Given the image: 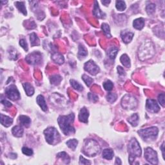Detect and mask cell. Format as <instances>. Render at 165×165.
Returning <instances> with one entry per match:
<instances>
[{
    "instance_id": "13",
    "label": "cell",
    "mask_w": 165,
    "mask_h": 165,
    "mask_svg": "<svg viewBox=\"0 0 165 165\" xmlns=\"http://www.w3.org/2000/svg\"><path fill=\"white\" fill-rule=\"evenodd\" d=\"M89 116V112L86 107H83L81 109L79 114V120L81 123H88V118Z\"/></svg>"
},
{
    "instance_id": "16",
    "label": "cell",
    "mask_w": 165,
    "mask_h": 165,
    "mask_svg": "<svg viewBox=\"0 0 165 165\" xmlns=\"http://www.w3.org/2000/svg\"><path fill=\"white\" fill-rule=\"evenodd\" d=\"M36 101H37V103H38L39 106H40L43 111H44V112L47 111V110H48L47 105L46 104V102H45V98L42 95H39L37 97Z\"/></svg>"
},
{
    "instance_id": "27",
    "label": "cell",
    "mask_w": 165,
    "mask_h": 165,
    "mask_svg": "<svg viewBox=\"0 0 165 165\" xmlns=\"http://www.w3.org/2000/svg\"><path fill=\"white\" fill-rule=\"evenodd\" d=\"M15 5L16 7L18 8V9L20 10V12L26 16L27 14V12H26V8H25V5L24 2H21V1H16L15 3Z\"/></svg>"
},
{
    "instance_id": "26",
    "label": "cell",
    "mask_w": 165,
    "mask_h": 165,
    "mask_svg": "<svg viewBox=\"0 0 165 165\" xmlns=\"http://www.w3.org/2000/svg\"><path fill=\"white\" fill-rule=\"evenodd\" d=\"M118 49L116 47H111L110 49L108 50L107 55L109 58L111 60H114L116 57V55L118 54Z\"/></svg>"
},
{
    "instance_id": "20",
    "label": "cell",
    "mask_w": 165,
    "mask_h": 165,
    "mask_svg": "<svg viewBox=\"0 0 165 165\" xmlns=\"http://www.w3.org/2000/svg\"><path fill=\"white\" fill-rule=\"evenodd\" d=\"M114 155V151L112 150L111 148H106L103 151V158L105 159H107V160H111V159H112Z\"/></svg>"
},
{
    "instance_id": "34",
    "label": "cell",
    "mask_w": 165,
    "mask_h": 165,
    "mask_svg": "<svg viewBox=\"0 0 165 165\" xmlns=\"http://www.w3.org/2000/svg\"><path fill=\"white\" fill-rule=\"evenodd\" d=\"M70 82L71 86L75 90H78V91H82V90H83V87L81 84H79L78 82L74 80V79H71Z\"/></svg>"
},
{
    "instance_id": "7",
    "label": "cell",
    "mask_w": 165,
    "mask_h": 165,
    "mask_svg": "<svg viewBox=\"0 0 165 165\" xmlns=\"http://www.w3.org/2000/svg\"><path fill=\"white\" fill-rule=\"evenodd\" d=\"M121 105L124 109H134L137 105V101L134 97L126 95L121 100Z\"/></svg>"
},
{
    "instance_id": "30",
    "label": "cell",
    "mask_w": 165,
    "mask_h": 165,
    "mask_svg": "<svg viewBox=\"0 0 165 165\" xmlns=\"http://www.w3.org/2000/svg\"><path fill=\"white\" fill-rule=\"evenodd\" d=\"M79 51H78V56L79 57H85L88 54L87 50L85 49L83 45L80 44L79 45Z\"/></svg>"
},
{
    "instance_id": "45",
    "label": "cell",
    "mask_w": 165,
    "mask_h": 165,
    "mask_svg": "<svg viewBox=\"0 0 165 165\" xmlns=\"http://www.w3.org/2000/svg\"><path fill=\"white\" fill-rule=\"evenodd\" d=\"M1 103L5 106H7V107H10V106H12V104L10 103V102H9V101H7V99H3V97H1Z\"/></svg>"
},
{
    "instance_id": "10",
    "label": "cell",
    "mask_w": 165,
    "mask_h": 165,
    "mask_svg": "<svg viewBox=\"0 0 165 165\" xmlns=\"http://www.w3.org/2000/svg\"><path fill=\"white\" fill-rule=\"evenodd\" d=\"M26 60L31 65H38L42 62V56L40 53L34 52L28 55L26 57Z\"/></svg>"
},
{
    "instance_id": "22",
    "label": "cell",
    "mask_w": 165,
    "mask_h": 165,
    "mask_svg": "<svg viewBox=\"0 0 165 165\" xmlns=\"http://www.w3.org/2000/svg\"><path fill=\"white\" fill-rule=\"evenodd\" d=\"M19 121L20 124L22 125V126H24L26 128H28L30 126L31 123L30 119L29 118L28 116H20L19 117Z\"/></svg>"
},
{
    "instance_id": "37",
    "label": "cell",
    "mask_w": 165,
    "mask_h": 165,
    "mask_svg": "<svg viewBox=\"0 0 165 165\" xmlns=\"http://www.w3.org/2000/svg\"><path fill=\"white\" fill-rule=\"evenodd\" d=\"M118 98V95L115 93H108L106 95V99L110 103H113L116 101Z\"/></svg>"
},
{
    "instance_id": "35",
    "label": "cell",
    "mask_w": 165,
    "mask_h": 165,
    "mask_svg": "<svg viewBox=\"0 0 165 165\" xmlns=\"http://www.w3.org/2000/svg\"><path fill=\"white\" fill-rule=\"evenodd\" d=\"M116 9L119 11H123L126 9V3L123 1H117L116 3Z\"/></svg>"
},
{
    "instance_id": "29",
    "label": "cell",
    "mask_w": 165,
    "mask_h": 165,
    "mask_svg": "<svg viewBox=\"0 0 165 165\" xmlns=\"http://www.w3.org/2000/svg\"><path fill=\"white\" fill-rule=\"evenodd\" d=\"M57 158H60L61 159H62L63 161L65 164H69V163H70V157L68 156L67 154L65 153V152H64V151H63V152H60L59 154H57Z\"/></svg>"
},
{
    "instance_id": "3",
    "label": "cell",
    "mask_w": 165,
    "mask_h": 165,
    "mask_svg": "<svg viewBox=\"0 0 165 165\" xmlns=\"http://www.w3.org/2000/svg\"><path fill=\"white\" fill-rule=\"evenodd\" d=\"M101 151V147L96 141L94 139H87L85 141L82 152L85 155L89 157H94L99 154Z\"/></svg>"
},
{
    "instance_id": "4",
    "label": "cell",
    "mask_w": 165,
    "mask_h": 165,
    "mask_svg": "<svg viewBox=\"0 0 165 165\" xmlns=\"http://www.w3.org/2000/svg\"><path fill=\"white\" fill-rule=\"evenodd\" d=\"M128 151L129 154V163L132 164L135 159L139 158L141 155V148L136 139L132 138L130 141L128 145Z\"/></svg>"
},
{
    "instance_id": "14",
    "label": "cell",
    "mask_w": 165,
    "mask_h": 165,
    "mask_svg": "<svg viewBox=\"0 0 165 165\" xmlns=\"http://www.w3.org/2000/svg\"><path fill=\"white\" fill-rule=\"evenodd\" d=\"M134 36V33L128 31H122L121 33V37L122 40L123 41L124 43H129L132 41Z\"/></svg>"
},
{
    "instance_id": "25",
    "label": "cell",
    "mask_w": 165,
    "mask_h": 165,
    "mask_svg": "<svg viewBox=\"0 0 165 165\" xmlns=\"http://www.w3.org/2000/svg\"><path fill=\"white\" fill-rule=\"evenodd\" d=\"M30 44H31L32 47L38 46V45H39V44H40L38 37L37 36V35L35 33H32L30 34Z\"/></svg>"
},
{
    "instance_id": "21",
    "label": "cell",
    "mask_w": 165,
    "mask_h": 165,
    "mask_svg": "<svg viewBox=\"0 0 165 165\" xmlns=\"http://www.w3.org/2000/svg\"><path fill=\"white\" fill-rule=\"evenodd\" d=\"M24 130L23 128L20 126H16L12 129V133L14 136L16 137H22Z\"/></svg>"
},
{
    "instance_id": "43",
    "label": "cell",
    "mask_w": 165,
    "mask_h": 165,
    "mask_svg": "<svg viewBox=\"0 0 165 165\" xmlns=\"http://www.w3.org/2000/svg\"><path fill=\"white\" fill-rule=\"evenodd\" d=\"M88 97H89V99L91 101L94 103L96 102L98 100V97L97 95L94 94H92V93H89V94H88Z\"/></svg>"
},
{
    "instance_id": "17",
    "label": "cell",
    "mask_w": 165,
    "mask_h": 165,
    "mask_svg": "<svg viewBox=\"0 0 165 165\" xmlns=\"http://www.w3.org/2000/svg\"><path fill=\"white\" fill-rule=\"evenodd\" d=\"M13 123V119L10 117L1 114V123L5 127H9Z\"/></svg>"
},
{
    "instance_id": "44",
    "label": "cell",
    "mask_w": 165,
    "mask_h": 165,
    "mask_svg": "<svg viewBox=\"0 0 165 165\" xmlns=\"http://www.w3.org/2000/svg\"><path fill=\"white\" fill-rule=\"evenodd\" d=\"M79 164H91V162L81 156L79 158Z\"/></svg>"
},
{
    "instance_id": "49",
    "label": "cell",
    "mask_w": 165,
    "mask_h": 165,
    "mask_svg": "<svg viewBox=\"0 0 165 165\" xmlns=\"http://www.w3.org/2000/svg\"><path fill=\"white\" fill-rule=\"evenodd\" d=\"M116 164H121V161L120 160V159L117 158H116Z\"/></svg>"
},
{
    "instance_id": "9",
    "label": "cell",
    "mask_w": 165,
    "mask_h": 165,
    "mask_svg": "<svg viewBox=\"0 0 165 165\" xmlns=\"http://www.w3.org/2000/svg\"><path fill=\"white\" fill-rule=\"evenodd\" d=\"M5 94L7 97L12 101H17L20 99V94L18 89L15 85H10L5 90Z\"/></svg>"
},
{
    "instance_id": "31",
    "label": "cell",
    "mask_w": 165,
    "mask_h": 165,
    "mask_svg": "<svg viewBox=\"0 0 165 165\" xmlns=\"http://www.w3.org/2000/svg\"><path fill=\"white\" fill-rule=\"evenodd\" d=\"M62 77L59 75H54V76H52L50 77V83L52 85H57L60 83L61 81H62Z\"/></svg>"
},
{
    "instance_id": "12",
    "label": "cell",
    "mask_w": 165,
    "mask_h": 165,
    "mask_svg": "<svg viewBox=\"0 0 165 165\" xmlns=\"http://www.w3.org/2000/svg\"><path fill=\"white\" fill-rule=\"evenodd\" d=\"M146 108L148 112L151 113H157L160 110V107L157 103L156 101L151 99L146 100Z\"/></svg>"
},
{
    "instance_id": "24",
    "label": "cell",
    "mask_w": 165,
    "mask_h": 165,
    "mask_svg": "<svg viewBox=\"0 0 165 165\" xmlns=\"http://www.w3.org/2000/svg\"><path fill=\"white\" fill-rule=\"evenodd\" d=\"M52 58L53 61H54L55 63L60 64V65L63 64L64 63V61H65L63 55L59 54V53H55V54H53L52 55Z\"/></svg>"
},
{
    "instance_id": "41",
    "label": "cell",
    "mask_w": 165,
    "mask_h": 165,
    "mask_svg": "<svg viewBox=\"0 0 165 165\" xmlns=\"http://www.w3.org/2000/svg\"><path fill=\"white\" fill-rule=\"evenodd\" d=\"M164 97L165 95L164 93H161V94H159L158 95V101L160 105L163 106V107H164L165 106V100H164Z\"/></svg>"
},
{
    "instance_id": "47",
    "label": "cell",
    "mask_w": 165,
    "mask_h": 165,
    "mask_svg": "<svg viewBox=\"0 0 165 165\" xmlns=\"http://www.w3.org/2000/svg\"><path fill=\"white\" fill-rule=\"evenodd\" d=\"M164 142L163 143V144H162V145L161 146V150H162V152H163V158L164 159Z\"/></svg>"
},
{
    "instance_id": "28",
    "label": "cell",
    "mask_w": 165,
    "mask_h": 165,
    "mask_svg": "<svg viewBox=\"0 0 165 165\" xmlns=\"http://www.w3.org/2000/svg\"><path fill=\"white\" fill-rule=\"evenodd\" d=\"M128 121L133 126H136L139 121V116H138L137 114H134L132 116H131L128 119Z\"/></svg>"
},
{
    "instance_id": "32",
    "label": "cell",
    "mask_w": 165,
    "mask_h": 165,
    "mask_svg": "<svg viewBox=\"0 0 165 165\" xmlns=\"http://www.w3.org/2000/svg\"><path fill=\"white\" fill-rule=\"evenodd\" d=\"M101 28L103 31L104 34H105L106 37L108 38H111V34H110V26L106 23H103L101 26Z\"/></svg>"
},
{
    "instance_id": "15",
    "label": "cell",
    "mask_w": 165,
    "mask_h": 165,
    "mask_svg": "<svg viewBox=\"0 0 165 165\" xmlns=\"http://www.w3.org/2000/svg\"><path fill=\"white\" fill-rule=\"evenodd\" d=\"M93 14H94L95 16L97 18H105V14L101 10L97 1H95L94 10H93Z\"/></svg>"
},
{
    "instance_id": "40",
    "label": "cell",
    "mask_w": 165,
    "mask_h": 165,
    "mask_svg": "<svg viewBox=\"0 0 165 165\" xmlns=\"http://www.w3.org/2000/svg\"><path fill=\"white\" fill-rule=\"evenodd\" d=\"M22 152L23 154L27 156H30L33 154V150H32L31 148H29L27 147H23L22 148Z\"/></svg>"
},
{
    "instance_id": "42",
    "label": "cell",
    "mask_w": 165,
    "mask_h": 165,
    "mask_svg": "<svg viewBox=\"0 0 165 165\" xmlns=\"http://www.w3.org/2000/svg\"><path fill=\"white\" fill-rule=\"evenodd\" d=\"M20 45H21V47L23 48V49L25 50V51H27L28 50V45L27 43L25 41V39H21L20 41Z\"/></svg>"
},
{
    "instance_id": "1",
    "label": "cell",
    "mask_w": 165,
    "mask_h": 165,
    "mask_svg": "<svg viewBox=\"0 0 165 165\" xmlns=\"http://www.w3.org/2000/svg\"><path fill=\"white\" fill-rule=\"evenodd\" d=\"M75 119V116L73 113L68 116H60L57 119L59 126L62 132L66 135H70L75 133V128L72 124Z\"/></svg>"
},
{
    "instance_id": "33",
    "label": "cell",
    "mask_w": 165,
    "mask_h": 165,
    "mask_svg": "<svg viewBox=\"0 0 165 165\" xmlns=\"http://www.w3.org/2000/svg\"><path fill=\"white\" fill-rule=\"evenodd\" d=\"M78 140H76V139H70L66 142V145H67L68 147L70 149H72V150H76L77 146H78Z\"/></svg>"
},
{
    "instance_id": "48",
    "label": "cell",
    "mask_w": 165,
    "mask_h": 165,
    "mask_svg": "<svg viewBox=\"0 0 165 165\" xmlns=\"http://www.w3.org/2000/svg\"><path fill=\"white\" fill-rule=\"evenodd\" d=\"M101 3L103 4L106 5V6H107L108 4H109L110 3V1H102Z\"/></svg>"
},
{
    "instance_id": "2",
    "label": "cell",
    "mask_w": 165,
    "mask_h": 165,
    "mask_svg": "<svg viewBox=\"0 0 165 165\" xmlns=\"http://www.w3.org/2000/svg\"><path fill=\"white\" fill-rule=\"evenodd\" d=\"M155 53L154 45L150 40H146L143 42L139 48L138 56L141 61L148 60L153 57Z\"/></svg>"
},
{
    "instance_id": "5",
    "label": "cell",
    "mask_w": 165,
    "mask_h": 165,
    "mask_svg": "<svg viewBox=\"0 0 165 165\" xmlns=\"http://www.w3.org/2000/svg\"><path fill=\"white\" fill-rule=\"evenodd\" d=\"M44 135L46 141L49 145H57L60 141V135L57 130L54 127H49L45 130Z\"/></svg>"
},
{
    "instance_id": "39",
    "label": "cell",
    "mask_w": 165,
    "mask_h": 165,
    "mask_svg": "<svg viewBox=\"0 0 165 165\" xmlns=\"http://www.w3.org/2000/svg\"><path fill=\"white\" fill-rule=\"evenodd\" d=\"M82 79L84 81V82L86 83L88 87H90L93 82V79L90 78V77L88 76L87 75H85V74L82 76Z\"/></svg>"
},
{
    "instance_id": "36",
    "label": "cell",
    "mask_w": 165,
    "mask_h": 165,
    "mask_svg": "<svg viewBox=\"0 0 165 165\" xmlns=\"http://www.w3.org/2000/svg\"><path fill=\"white\" fill-rule=\"evenodd\" d=\"M156 5L154 3H150L146 7V11L148 15H151L155 12L156 10Z\"/></svg>"
},
{
    "instance_id": "18",
    "label": "cell",
    "mask_w": 165,
    "mask_h": 165,
    "mask_svg": "<svg viewBox=\"0 0 165 165\" xmlns=\"http://www.w3.org/2000/svg\"><path fill=\"white\" fill-rule=\"evenodd\" d=\"M145 26V20L142 18H137L133 22V26L137 30H141Z\"/></svg>"
},
{
    "instance_id": "6",
    "label": "cell",
    "mask_w": 165,
    "mask_h": 165,
    "mask_svg": "<svg viewBox=\"0 0 165 165\" xmlns=\"http://www.w3.org/2000/svg\"><path fill=\"white\" fill-rule=\"evenodd\" d=\"M137 132L145 141H151L156 140L158 137L159 130L157 127L152 126L146 129L140 130Z\"/></svg>"
},
{
    "instance_id": "38",
    "label": "cell",
    "mask_w": 165,
    "mask_h": 165,
    "mask_svg": "<svg viewBox=\"0 0 165 165\" xmlns=\"http://www.w3.org/2000/svg\"><path fill=\"white\" fill-rule=\"evenodd\" d=\"M103 85L104 89H105L106 90H107V91H111V90L113 89V87H114V84L112 83V82L110 80H107L105 82H104Z\"/></svg>"
},
{
    "instance_id": "23",
    "label": "cell",
    "mask_w": 165,
    "mask_h": 165,
    "mask_svg": "<svg viewBox=\"0 0 165 165\" xmlns=\"http://www.w3.org/2000/svg\"><path fill=\"white\" fill-rule=\"evenodd\" d=\"M120 61L121 63L123 64V65L125 67L130 68V66H131V64H130V60L129 57L126 54L122 55L121 57H120Z\"/></svg>"
},
{
    "instance_id": "8",
    "label": "cell",
    "mask_w": 165,
    "mask_h": 165,
    "mask_svg": "<svg viewBox=\"0 0 165 165\" xmlns=\"http://www.w3.org/2000/svg\"><path fill=\"white\" fill-rule=\"evenodd\" d=\"M144 157L146 160L150 164L155 165L158 164V154L151 148L148 147L145 149Z\"/></svg>"
},
{
    "instance_id": "46",
    "label": "cell",
    "mask_w": 165,
    "mask_h": 165,
    "mask_svg": "<svg viewBox=\"0 0 165 165\" xmlns=\"http://www.w3.org/2000/svg\"><path fill=\"white\" fill-rule=\"evenodd\" d=\"M118 74L120 76H123V75H125V74H126L124 69L120 66H118Z\"/></svg>"
},
{
    "instance_id": "19",
    "label": "cell",
    "mask_w": 165,
    "mask_h": 165,
    "mask_svg": "<svg viewBox=\"0 0 165 165\" xmlns=\"http://www.w3.org/2000/svg\"><path fill=\"white\" fill-rule=\"evenodd\" d=\"M23 86L26 95H28V96H31V95H32L34 94V89L30 83H24Z\"/></svg>"
},
{
    "instance_id": "11",
    "label": "cell",
    "mask_w": 165,
    "mask_h": 165,
    "mask_svg": "<svg viewBox=\"0 0 165 165\" xmlns=\"http://www.w3.org/2000/svg\"><path fill=\"white\" fill-rule=\"evenodd\" d=\"M84 68L88 72H89L91 75L95 76L99 72V68L93 61H89L85 64Z\"/></svg>"
}]
</instances>
